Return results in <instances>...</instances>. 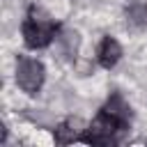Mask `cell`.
I'll use <instances>...</instances> for the list:
<instances>
[{
    "mask_svg": "<svg viewBox=\"0 0 147 147\" xmlns=\"http://www.w3.org/2000/svg\"><path fill=\"white\" fill-rule=\"evenodd\" d=\"M55 34V23L51 21V16L46 11H41L39 7L30 9V16L23 21V39L30 48H44L53 41Z\"/></svg>",
    "mask_w": 147,
    "mask_h": 147,
    "instance_id": "6da1fadb",
    "label": "cell"
},
{
    "mask_svg": "<svg viewBox=\"0 0 147 147\" xmlns=\"http://www.w3.org/2000/svg\"><path fill=\"white\" fill-rule=\"evenodd\" d=\"M122 129H126L124 124H119L115 117H110L108 113H99V117L92 122V126L87 129V133L85 136H80V140L83 142H87V145H113L115 142V133L117 131H122Z\"/></svg>",
    "mask_w": 147,
    "mask_h": 147,
    "instance_id": "7a4b0ae2",
    "label": "cell"
},
{
    "mask_svg": "<svg viewBox=\"0 0 147 147\" xmlns=\"http://www.w3.org/2000/svg\"><path fill=\"white\" fill-rule=\"evenodd\" d=\"M44 64L39 60H32V57H23L18 60V67H16V83L23 92L28 94H34L41 90L44 85Z\"/></svg>",
    "mask_w": 147,
    "mask_h": 147,
    "instance_id": "3957f363",
    "label": "cell"
},
{
    "mask_svg": "<svg viewBox=\"0 0 147 147\" xmlns=\"http://www.w3.org/2000/svg\"><path fill=\"white\" fill-rule=\"evenodd\" d=\"M119 55H122V46L117 44V39L113 37H106L101 44H99V51H96V57H99V64L110 69L119 62Z\"/></svg>",
    "mask_w": 147,
    "mask_h": 147,
    "instance_id": "277c9868",
    "label": "cell"
},
{
    "mask_svg": "<svg viewBox=\"0 0 147 147\" xmlns=\"http://www.w3.org/2000/svg\"><path fill=\"white\" fill-rule=\"evenodd\" d=\"M103 113H108L110 117H115L119 124H129V103L122 99V96H113V99H108V103L103 106Z\"/></svg>",
    "mask_w": 147,
    "mask_h": 147,
    "instance_id": "5b68a950",
    "label": "cell"
},
{
    "mask_svg": "<svg viewBox=\"0 0 147 147\" xmlns=\"http://www.w3.org/2000/svg\"><path fill=\"white\" fill-rule=\"evenodd\" d=\"M80 122L78 119H67L62 122L57 129H55V140L60 145H67V142H74V140H80Z\"/></svg>",
    "mask_w": 147,
    "mask_h": 147,
    "instance_id": "8992f818",
    "label": "cell"
}]
</instances>
